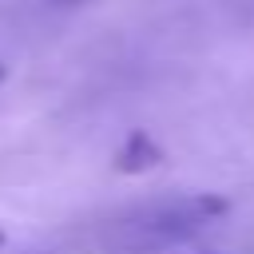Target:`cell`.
<instances>
[{"mask_svg": "<svg viewBox=\"0 0 254 254\" xmlns=\"http://www.w3.org/2000/svg\"><path fill=\"white\" fill-rule=\"evenodd\" d=\"M0 246H4V230H0Z\"/></svg>", "mask_w": 254, "mask_h": 254, "instance_id": "277c9868", "label": "cell"}, {"mask_svg": "<svg viewBox=\"0 0 254 254\" xmlns=\"http://www.w3.org/2000/svg\"><path fill=\"white\" fill-rule=\"evenodd\" d=\"M4 75H8V67H4V64H0V83H4Z\"/></svg>", "mask_w": 254, "mask_h": 254, "instance_id": "3957f363", "label": "cell"}, {"mask_svg": "<svg viewBox=\"0 0 254 254\" xmlns=\"http://www.w3.org/2000/svg\"><path fill=\"white\" fill-rule=\"evenodd\" d=\"M48 4H79V0H48Z\"/></svg>", "mask_w": 254, "mask_h": 254, "instance_id": "7a4b0ae2", "label": "cell"}, {"mask_svg": "<svg viewBox=\"0 0 254 254\" xmlns=\"http://www.w3.org/2000/svg\"><path fill=\"white\" fill-rule=\"evenodd\" d=\"M163 147L155 143V135L151 131H143V127H135V131H127V139L119 143V151H115V171L119 175H147V171H155V167H163Z\"/></svg>", "mask_w": 254, "mask_h": 254, "instance_id": "6da1fadb", "label": "cell"}]
</instances>
